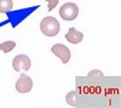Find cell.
Listing matches in <instances>:
<instances>
[{
  "mask_svg": "<svg viewBox=\"0 0 121 108\" xmlns=\"http://www.w3.org/2000/svg\"><path fill=\"white\" fill-rule=\"evenodd\" d=\"M40 29L44 35L48 37H54L59 32L60 23L55 17L47 16L41 20Z\"/></svg>",
  "mask_w": 121,
  "mask_h": 108,
  "instance_id": "obj_1",
  "label": "cell"
},
{
  "mask_svg": "<svg viewBox=\"0 0 121 108\" xmlns=\"http://www.w3.org/2000/svg\"><path fill=\"white\" fill-rule=\"evenodd\" d=\"M79 13L78 6L74 2H68L63 5L59 9V15L65 21H73L78 17Z\"/></svg>",
  "mask_w": 121,
  "mask_h": 108,
  "instance_id": "obj_2",
  "label": "cell"
},
{
  "mask_svg": "<svg viewBox=\"0 0 121 108\" xmlns=\"http://www.w3.org/2000/svg\"><path fill=\"white\" fill-rule=\"evenodd\" d=\"M51 51L61 60L63 64L68 63L71 59V52L68 48L63 44H56L53 45Z\"/></svg>",
  "mask_w": 121,
  "mask_h": 108,
  "instance_id": "obj_3",
  "label": "cell"
},
{
  "mask_svg": "<svg viewBox=\"0 0 121 108\" xmlns=\"http://www.w3.org/2000/svg\"><path fill=\"white\" fill-rule=\"evenodd\" d=\"M12 67L15 71L21 70L27 71L31 68V60L25 55H18L15 56L12 61Z\"/></svg>",
  "mask_w": 121,
  "mask_h": 108,
  "instance_id": "obj_4",
  "label": "cell"
},
{
  "mask_svg": "<svg viewBox=\"0 0 121 108\" xmlns=\"http://www.w3.org/2000/svg\"><path fill=\"white\" fill-rule=\"evenodd\" d=\"M33 86V82L31 78L24 74H22L19 79L15 84V88L18 92L21 94L28 93L31 91Z\"/></svg>",
  "mask_w": 121,
  "mask_h": 108,
  "instance_id": "obj_5",
  "label": "cell"
},
{
  "mask_svg": "<svg viewBox=\"0 0 121 108\" xmlns=\"http://www.w3.org/2000/svg\"><path fill=\"white\" fill-rule=\"evenodd\" d=\"M65 39L68 42L71 44H78L84 39V34L78 31L74 28H70L68 32L65 35Z\"/></svg>",
  "mask_w": 121,
  "mask_h": 108,
  "instance_id": "obj_6",
  "label": "cell"
},
{
  "mask_svg": "<svg viewBox=\"0 0 121 108\" xmlns=\"http://www.w3.org/2000/svg\"><path fill=\"white\" fill-rule=\"evenodd\" d=\"M13 8L12 0H0V13H6Z\"/></svg>",
  "mask_w": 121,
  "mask_h": 108,
  "instance_id": "obj_7",
  "label": "cell"
},
{
  "mask_svg": "<svg viewBox=\"0 0 121 108\" xmlns=\"http://www.w3.org/2000/svg\"><path fill=\"white\" fill-rule=\"evenodd\" d=\"M15 46H16L15 42H12V41H7V42L0 44V50H2L4 53H8L12 52Z\"/></svg>",
  "mask_w": 121,
  "mask_h": 108,
  "instance_id": "obj_8",
  "label": "cell"
},
{
  "mask_svg": "<svg viewBox=\"0 0 121 108\" xmlns=\"http://www.w3.org/2000/svg\"><path fill=\"white\" fill-rule=\"evenodd\" d=\"M66 101L69 105L72 107H76V101H77V93L75 91H71L66 95Z\"/></svg>",
  "mask_w": 121,
  "mask_h": 108,
  "instance_id": "obj_9",
  "label": "cell"
},
{
  "mask_svg": "<svg viewBox=\"0 0 121 108\" xmlns=\"http://www.w3.org/2000/svg\"><path fill=\"white\" fill-rule=\"evenodd\" d=\"M45 1L48 2V12L52 11L59 3V0H45Z\"/></svg>",
  "mask_w": 121,
  "mask_h": 108,
  "instance_id": "obj_10",
  "label": "cell"
}]
</instances>
